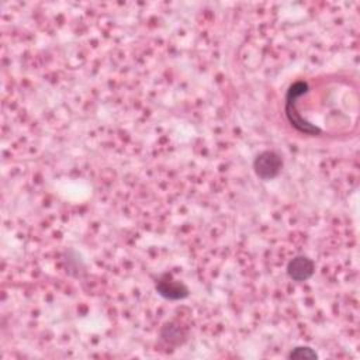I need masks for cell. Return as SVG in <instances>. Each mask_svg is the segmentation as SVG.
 <instances>
[{
    "mask_svg": "<svg viewBox=\"0 0 360 360\" xmlns=\"http://www.w3.org/2000/svg\"><path fill=\"white\" fill-rule=\"evenodd\" d=\"M308 91V83L304 80H298L294 82L285 94V103H284V112L285 117L290 122L291 127H294L298 132L302 134H308V135H318L321 134V128L316 127L315 124H311L309 121H307L304 117L300 115L298 110H297V100L307 94Z\"/></svg>",
    "mask_w": 360,
    "mask_h": 360,
    "instance_id": "obj_1",
    "label": "cell"
},
{
    "mask_svg": "<svg viewBox=\"0 0 360 360\" xmlns=\"http://www.w3.org/2000/svg\"><path fill=\"white\" fill-rule=\"evenodd\" d=\"M283 169V159L276 150H263L253 160V170L262 180L276 179Z\"/></svg>",
    "mask_w": 360,
    "mask_h": 360,
    "instance_id": "obj_2",
    "label": "cell"
},
{
    "mask_svg": "<svg viewBox=\"0 0 360 360\" xmlns=\"http://www.w3.org/2000/svg\"><path fill=\"white\" fill-rule=\"evenodd\" d=\"M155 290L158 291V294L169 301H179V300H184L188 297L190 290L188 287L181 283L180 280L173 278L172 274H163L155 285Z\"/></svg>",
    "mask_w": 360,
    "mask_h": 360,
    "instance_id": "obj_3",
    "label": "cell"
},
{
    "mask_svg": "<svg viewBox=\"0 0 360 360\" xmlns=\"http://www.w3.org/2000/svg\"><path fill=\"white\" fill-rule=\"evenodd\" d=\"M314 271H315V263L312 262V259L304 255H298L292 257L287 264L288 277L297 283L307 281L308 278L312 277Z\"/></svg>",
    "mask_w": 360,
    "mask_h": 360,
    "instance_id": "obj_4",
    "label": "cell"
},
{
    "mask_svg": "<svg viewBox=\"0 0 360 360\" xmlns=\"http://www.w3.org/2000/svg\"><path fill=\"white\" fill-rule=\"evenodd\" d=\"M160 336L165 342H167L170 345H181L186 340L184 330L173 322L163 325V328L160 329Z\"/></svg>",
    "mask_w": 360,
    "mask_h": 360,
    "instance_id": "obj_5",
    "label": "cell"
},
{
    "mask_svg": "<svg viewBox=\"0 0 360 360\" xmlns=\"http://www.w3.org/2000/svg\"><path fill=\"white\" fill-rule=\"evenodd\" d=\"M288 359H318V353L309 346H297L290 352Z\"/></svg>",
    "mask_w": 360,
    "mask_h": 360,
    "instance_id": "obj_6",
    "label": "cell"
}]
</instances>
